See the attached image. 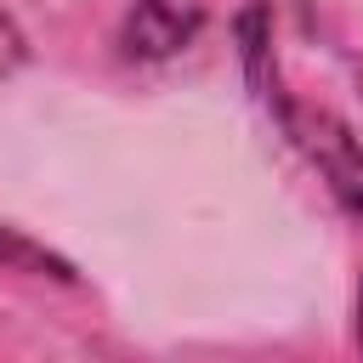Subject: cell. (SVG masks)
Instances as JSON below:
<instances>
[{
	"label": "cell",
	"instance_id": "cell-1",
	"mask_svg": "<svg viewBox=\"0 0 363 363\" xmlns=\"http://www.w3.org/2000/svg\"><path fill=\"white\" fill-rule=\"evenodd\" d=\"M255 102L278 119V130L289 136V147L323 176V187L335 193V204L363 221V136H357L340 113H329V108L289 102V96L278 91V79H272L267 96H255Z\"/></svg>",
	"mask_w": 363,
	"mask_h": 363
},
{
	"label": "cell",
	"instance_id": "cell-2",
	"mask_svg": "<svg viewBox=\"0 0 363 363\" xmlns=\"http://www.w3.org/2000/svg\"><path fill=\"white\" fill-rule=\"evenodd\" d=\"M204 28V11L193 6H176V0H136L119 23V51L130 62H159V57H176L193 34Z\"/></svg>",
	"mask_w": 363,
	"mask_h": 363
},
{
	"label": "cell",
	"instance_id": "cell-3",
	"mask_svg": "<svg viewBox=\"0 0 363 363\" xmlns=\"http://www.w3.org/2000/svg\"><path fill=\"white\" fill-rule=\"evenodd\" d=\"M0 267H23V272H45V278H62L74 284V267L51 250H40L34 238H23L17 227H0Z\"/></svg>",
	"mask_w": 363,
	"mask_h": 363
},
{
	"label": "cell",
	"instance_id": "cell-4",
	"mask_svg": "<svg viewBox=\"0 0 363 363\" xmlns=\"http://www.w3.org/2000/svg\"><path fill=\"white\" fill-rule=\"evenodd\" d=\"M23 62V34H17V23L0 11V74H11Z\"/></svg>",
	"mask_w": 363,
	"mask_h": 363
},
{
	"label": "cell",
	"instance_id": "cell-5",
	"mask_svg": "<svg viewBox=\"0 0 363 363\" xmlns=\"http://www.w3.org/2000/svg\"><path fill=\"white\" fill-rule=\"evenodd\" d=\"M357 346H363V284H357Z\"/></svg>",
	"mask_w": 363,
	"mask_h": 363
}]
</instances>
